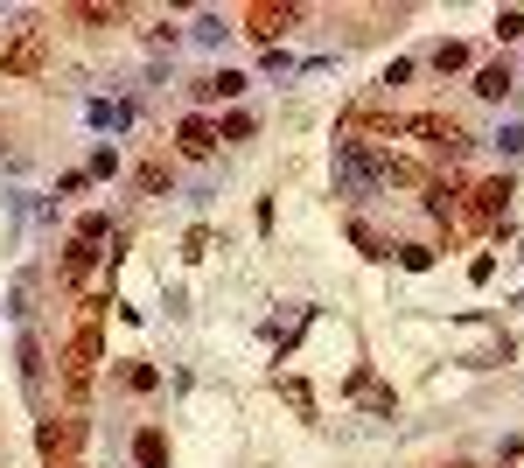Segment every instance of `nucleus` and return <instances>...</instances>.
Instances as JSON below:
<instances>
[{
	"label": "nucleus",
	"mask_w": 524,
	"mask_h": 468,
	"mask_svg": "<svg viewBox=\"0 0 524 468\" xmlns=\"http://www.w3.org/2000/svg\"><path fill=\"white\" fill-rule=\"evenodd\" d=\"M91 119H98V126H112V133H126V126H133V105H91Z\"/></svg>",
	"instance_id": "13"
},
{
	"label": "nucleus",
	"mask_w": 524,
	"mask_h": 468,
	"mask_svg": "<svg viewBox=\"0 0 524 468\" xmlns=\"http://www.w3.org/2000/svg\"><path fill=\"white\" fill-rule=\"evenodd\" d=\"M217 140H252V112H231V119L217 126Z\"/></svg>",
	"instance_id": "17"
},
{
	"label": "nucleus",
	"mask_w": 524,
	"mask_h": 468,
	"mask_svg": "<svg viewBox=\"0 0 524 468\" xmlns=\"http://www.w3.org/2000/svg\"><path fill=\"white\" fill-rule=\"evenodd\" d=\"M406 133H413V140H426V147H447V154H462V147H469V140H462V126H454V119H434V112L406 119Z\"/></svg>",
	"instance_id": "3"
},
{
	"label": "nucleus",
	"mask_w": 524,
	"mask_h": 468,
	"mask_svg": "<svg viewBox=\"0 0 524 468\" xmlns=\"http://www.w3.org/2000/svg\"><path fill=\"white\" fill-rule=\"evenodd\" d=\"M210 78H217V98H238V91L252 84V78H238V70H210Z\"/></svg>",
	"instance_id": "20"
},
{
	"label": "nucleus",
	"mask_w": 524,
	"mask_h": 468,
	"mask_svg": "<svg viewBox=\"0 0 524 468\" xmlns=\"http://www.w3.org/2000/svg\"><path fill=\"white\" fill-rule=\"evenodd\" d=\"M287 22H294V7H259V14H252V35H259V42H273Z\"/></svg>",
	"instance_id": "10"
},
{
	"label": "nucleus",
	"mask_w": 524,
	"mask_h": 468,
	"mask_svg": "<svg viewBox=\"0 0 524 468\" xmlns=\"http://www.w3.org/2000/svg\"><path fill=\"white\" fill-rule=\"evenodd\" d=\"M91 175H119V147H98L91 154Z\"/></svg>",
	"instance_id": "23"
},
{
	"label": "nucleus",
	"mask_w": 524,
	"mask_h": 468,
	"mask_svg": "<svg viewBox=\"0 0 524 468\" xmlns=\"http://www.w3.org/2000/svg\"><path fill=\"white\" fill-rule=\"evenodd\" d=\"M398 266H406V273H426V266H434V252H426V245H398Z\"/></svg>",
	"instance_id": "18"
},
{
	"label": "nucleus",
	"mask_w": 524,
	"mask_h": 468,
	"mask_svg": "<svg viewBox=\"0 0 524 468\" xmlns=\"http://www.w3.org/2000/svg\"><path fill=\"white\" fill-rule=\"evenodd\" d=\"M510 196H518V189H510V175H497V183H482V189H475V217H482V224H497L503 210H510Z\"/></svg>",
	"instance_id": "5"
},
{
	"label": "nucleus",
	"mask_w": 524,
	"mask_h": 468,
	"mask_svg": "<svg viewBox=\"0 0 524 468\" xmlns=\"http://www.w3.org/2000/svg\"><path fill=\"white\" fill-rule=\"evenodd\" d=\"M434 70H469V50H462V42H441V50H434Z\"/></svg>",
	"instance_id": "14"
},
{
	"label": "nucleus",
	"mask_w": 524,
	"mask_h": 468,
	"mask_svg": "<svg viewBox=\"0 0 524 468\" xmlns=\"http://www.w3.org/2000/svg\"><path fill=\"white\" fill-rule=\"evenodd\" d=\"M497 147H503V154H524V126H518V119H510V126L497 133Z\"/></svg>",
	"instance_id": "24"
},
{
	"label": "nucleus",
	"mask_w": 524,
	"mask_h": 468,
	"mask_svg": "<svg viewBox=\"0 0 524 468\" xmlns=\"http://www.w3.org/2000/svg\"><path fill=\"white\" fill-rule=\"evenodd\" d=\"M35 63H42V28H28L22 42H14V56H7V70L22 78V70H35Z\"/></svg>",
	"instance_id": "9"
},
{
	"label": "nucleus",
	"mask_w": 524,
	"mask_h": 468,
	"mask_svg": "<svg viewBox=\"0 0 524 468\" xmlns=\"http://www.w3.org/2000/svg\"><path fill=\"white\" fill-rule=\"evenodd\" d=\"M133 183L147 189V196H168V168H161V161H147V168H140V175H133Z\"/></svg>",
	"instance_id": "15"
},
{
	"label": "nucleus",
	"mask_w": 524,
	"mask_h": 468,
	"mask_svg": "<svg viewBox=\"0 0 524 468\" xmlns=\"http://www.w3.org/2000/svg\"><path fill=\"white\" fill-rule=\"evenodd\" d=\"M133 462L140 468H168V434H161V426H140V434H133Z\"/></svg>",
	"instance_id": "6"
},
{
	"label": "nucleus",
	"mask_w": 524,
	"mask_h": 468,
	"mask_svg": "<svg viewBox=\"0 0 524 468\" xmlns=\"http://www.w3.org/2000/svg\"><path fill=\"white\" fill-rule=\"evenodd\" d=\"M78 441H84V419H70V413H63V419H42V426H35V447H42V462H70V454H78Z\"/></svg>",
	"instance_id": "2"
},
{
	"label": "nucleus",
	"mask_w": 524,
	"mask_h": 468,
	"mask_svg": "<svg viewBox=\"0 0 524 468\" xmlns=\"http://www.w3.org/2000/svg\"><path fill=\"white\" fill-rule=\"evenodd\" d=\"M510 63H482V70H475V98H510Z\"/></svg>",
	"instance_id": "8"
},
{
	"label": "nucleus",
	"mask_w": 524,
	"mask_h": 468,
	"mask_svg": "<svg viewBox=\"0 0 524 468\" xmlns=\"http://www.w3.org/2000/svg\"><path fill=\"white\" fill-rule=\"evenodd\" d=\"M105 231H112V217H105V210H91V217H84V224H78V238H84V245H98Z\"/></svg>",
	"instance_id": "19"
},
{
	"label": "nucleus",
	"mask_w": 524,
	"mask_h": 468,
	"mask_svg": "<svg viewBox=\"0 0 524 468\" xmlns=\"http://www.w3.org/2000/svg\"><path fill=\"white\" fill-rule=\"evenodd\" d=\"M14 364H22V385H42V336H35V329H22V342H14Z\"/></svg>",
	"instance_id": "7"
},
{
	"label": "nucleus",
	"mask_w": 524,
	"mask_h": 468,
	"mask_svg": "<svg viewBox=\"0 0 524 468\" xmlns=\"http://www.w3.org/2000/svg\"><path fill=\"white\" fill-rule=\"evenodd\" d=\"M280 391H287V406H294V413H314V398H308V385H301V378H287Z\"/></svg>",
	"instance_id": "22"
},
{
	"label": "nucleus",
	"mask_w": 524,
	"mask_h": 468,
	"mask_svg": "<svg viewBox=\"0 0 524 468\" xmlns=\"http://www.w3.org/2000/svg\"><path fill=\"white\" fill-rule=\"evenodd\" d=\"M175 140H182V154H189V161H203L210 147H217V119H203V112H189L182 126H175Z\"/></svg>",
	"instance_id": "4"
},
{
	"label": "nucleus",
	"mask_w": 524,
	"mask_h": 468,
	"mask_svg": "<svg viewBox=\"0 0 524 468\" xmlns=\"http://www.w3.org/2000/svg\"><path fill=\"white\" fill-rule=\"evenodd\" d=\"M189 35H196L203 50H217V42H224V14H196V22H189Z\"/></svg>",
	"instance_id": "11"
},
{
	"label": "nucleus",
	"mask_w": 524,
	"mask_h": 468,
	"mask_svg": "<svg viewBox=\"0 0 524 468\" xmlns=\"http://www.w3.org/2000/svg\"><path fill=\"white\" fill-rule=\"evenodd\" d=\"M91 259H98V245H70V259H63V280H84V273H91Z\"/></svg>",
	"instance_id": "12"
},
{
	"label": "nucleus",
	"mask_w": 524,
	"mask_h": 468,
	"mask_svg": "<svg viewBox=\"0 0 524 468\" xmlns=\"http://www.w3.org/2000/svg\"><path fill=\"white\" fill-rule=\"evenodd\" d=\"M56 468H78V462H56Z\"/></svg>",
	"instance_id": "25"
},
{
	"label": "nucleus",
	"mask_w": 524,
	"mask_h": 468,
	"mask_svg": "<svg viewBox=\"0 0 524 468\" xmlns=\"http://www.w3.org/2000/svg\"><path fill=\"white\" fill-rule=\"evenodd\" d=\"M98 308H105V301H91V308H84L78 336H70V350H63V391H70V406L91 391V364H98Z\"/></svg>",
	"instance_id": "1"
},
{
	"label": "nucleus",
	"mask_w": 524,
	"mask_h": 468,
	"mask_svg": "<svg viewBox=\"0 0 524 468\" xmlns=\"http://www.w3.org/2000/svg\"><path fill=\"white\" fill-rule=\"evenodd\" d=\"M497 35H503V42H518V35H524V14H518V7H503V14H497Z\"/></svg>",
	"instance_id": "21"
},
{
	"label": "nucleus",
	"mask_w": 524,
	"mask_h": 468,
	"mask_svg": "<svg viewBox=\"0 0 524 468\" xmlns=\"http://www.w3.org/2000/svg\"><path fill=\"white\" fill-rule=\"evenodd\" d=\"M119 378H126L133 391H154V385H161V370H154V364H126V370H119Z\"/></svg>",
	"instance_id": "16"
}]
</instances>
